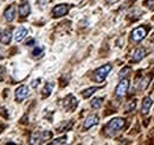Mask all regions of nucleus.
I'll return each mask as SVG.
<instances>
[{
  "mask_svg": "<svg viewBox=\"0 0 154 145\" xmlns=\"http://www.w3.org/2000/svg\"><path fill=\"white\" fill-rule=\"evenodd\" d=\"M125 124H126V120H125V119H122V118H114V119H112V120L107 124L104 131H106V133H107L108 136L113 137V136H115L116 133H117L122 127L125 126Z\"/></svg>",
  "mask_w": 154,
  "mask_h": 145,
  "instance_id": "obj_1",
  "label": "nucleus"
},
{
  "mask_svg": "<svg viewBox=\"0 0 154 145\" xmlns=\"http://www.w3.org/2000/svg\"><path fill=\"white\" fill-rule=\"evenodd\" d=\"M51 137H52V133L50 131H37L32 134L31 143L32 144H40V143H44V142L51 139Z\"/></svg>",
  "mask_w": 154,
  "mask_h": 145,
  "instance_id": "obj_2",
  "label": "nucleus"
},
{
  "mask_svg": "<svg viewBox=\"0 0 154 145\" xmlns=\"http://www.w3.org/2000/svg\"><path fill=\"white\" fill-rule=\"evenodd\" d=\"M112 70V66L110 64H104L102 67H100L94 72V80L96 82H103L106 80V77L108 76V74Z\"/></svg>",
  "mask_w": 154,
  "mask_h": 145,
  "instance_id": "obj_3",
  "label": "nucleus"
},
{
  "mask_svg": "<svg viewBox=\"0 0 154 145\" xmlns=\"http://www.w3.org/2000/svg\"><path fill=\"white\" fill-rule=\"evenodd\" d=\"M128 88H129V80H128V79H122V80L119 82V85L116 86V89H115L116 96H119V98L125 96V95L127 94Z\"/></svg>",
  "mask_w": 154,
  "mask_h": 145,
  "instance_id": "obj_4",
  "label": "nucleus"
},
{
  "mask_svg": "<svg viewBox=\"0 0 154 145\" xmlns=\"http://www.w3.org/2000/svg\"><path fill=\"white\" fill-rule=\"evenodd\" d=\"M147 36V29L143 27V26H140V27H136L132 31L131 37L134 42H141L145 37Z\"/></svg>",
  "mask_w": 154,
  "mask_h": 145,
  "instance_id": "obj_5",
  "label": "nucleus"
},
{
  "mask_svg": "<svg viewBox=\"0 0 154 145\" xmlns=\"http://www.w3.org/2000/svg\"><path fill=\"white\" fill-rule=\"evenodd\" d=\"M70 10V6L66 5V4H60V5H57L54 10H52V16L54 18H59V17H63L65 16Z\"/></svg>",
  "mask_w": 154,
  "mask_h": 145,
  "instance_id": "obj_6",
  "label": "nucleus"
},
{
  "mask_svg": "<svg viewBox=\"0 0 154 145\" xmlns=\"http://www.w3.org/2000/svg\"><path fill=\"white\" fill-rule=\"evenodd\" d=\"M63 106L65 111L68 112H72L77 107V100L74 95H68L64 100H63Z\"/></svg>",
  "mask_w": 154,
  "mask_h": 145,
  "instance_id": "obj_7",
  "label": "nucleus"
},
{
  "mask_svg": "<svg viewBox=\"0 0 154 145\" xmlns=\"http://www.w3.org/2000/svg\"><path fill=\"white\" fill-rule=\"evenodd\" d=\"M27 96H29V88L26 86H20V87L17 88V91H16V100L18 102L25 100Z\"/></svg>",
  "mask_w": 154,
  "mask_h": 145,
  "instance_id": "obj_8",
  "label": "nucleus"
},
{
  "mask_svg": "<svg viewBox=\"0 0 154 145\" xmlns=\"http://www.w3.org/2000/svg\"><path fill=\"white\" fill-rule=\"evenodd\" d=\"M145 56H146V50L143 48H137L132 55L131 62H140Z\"/></svg>",
  "mask_w": 154,
  "mask_h": 145,
  "instance_id": "obj_9",
  "label": "nucleus"
},
{
  "mask_svg": "<svg viewBox=\"0 0 154 145\" xmlns=\"http://www.w3.org/2000/svg\"><path fill=\"white\" fill-rule=\"evenodd\" d=\"M4 17L6 19V21H13V19L16 18V7L12 5V6H8L5 12H4Z\"/></svg>",
  "mask_w": 154,
  "mask_h": 145,
  "instance_id": "obj_10",
  "label": "nucleus"
},
{
  "mask_svg": "<svg viewBox=\"0 0 154 145\" xmlns=\"http://www.w3.org/2000/svg\"><path fill=\"white\" fill-rule=\"evenodd\" d=\"M97 124H98V117L95 115V114H93V115H89V117L85 119L83 127H84V130H88V128L95 126Z\"/></svg>",
  "mask_w": 154,
  "mask_h": 145,
  "instance_id": "obj_11",
  "label": "nucleus"
},
{
  "mask_svg": "<svg viewBox=\"0 0 154 145\" xmlns=\"http://www.w3.org/2000/svg\"><path fill=\"white\" fill-rule=\"evenodd\" d=\"M12 39V32L11 30H4L0 32V42L2 44H10Z\"/></svg>",
  "mask_w": 154,
  "mask_h": 145,
  "instance_id": "obj_12",
  "label": "nucleus"
},
{
  "mask_svg": "<svg viewBox=\"0 0 154 145\" xmlns=\"http://www.w3.org/2000/svg\"><path fill=\"white\" fill-rule=\"evenodd\" d=\"M152 105H153V101L151 98H145L143 101H142V107H141V112L142 114H147L151 108H152Z\"/></svg>",
  "mask_w": 154,
  "mask_h": 145,
  "instance_id": "obj_13",
  "label": "nucleus"
},
{
  "mask_svg": "<svg viewBox=\"0 0 154 145\" xmlns=\"http://www.w3.org/2000/svg\"><path fill=\"white\" fill-rule=\"evenodd\" d=\"M30 12H31V7H30V5H29V2H23L21 5H20L19 7V14L20 17H23V18H25V17H27L29 14H30Z\"/></svg>",
  "mask_w": 154,
  "mask_h": 145,
  "instance_id": "obj_14",
  "label": "nucleus"
},
{
  "mask_svg": "<svg viewBox=\"0 0 154 145\" xmlns=\"http://www.w3.org/2000/svg\"><path fill=\"white\" fill-rule=\"evenodd\" d=\"M26 35H27V30L25 27H20L19 30L16 32V35H14V39L17 42H21L26 37Z\"/></svg>",
  "mask_w": 154,
  "mask_h": 145,
  "instance_id": "obj_15",
  "label": "nucleus"
},
{
  "mask_svg": "<svg viewBox=\"0 0 154 145\" xmlns=\"http://www.w3.org/2000/svg\"><path fill=\"white\" fill-rule=\"evenodd\" d=\"M52 89H54V83H51V82H48L45 86H44V88H43V98H48L51 93H52Z\"/></svg>",
  "mask_w": 154,
  "mask_h": 145,
  "instance_id": "obj_16",
  "label": "nucleus"
},
{
  "mask_svg": "<svg viewBox=\"0 0 154 145\" xmlns=\"http://www.w3.org/2000/svg\"><path fill=\"white\" fill-rule=\"evenodd\" d=\"M98 89V87H90V88H88V89H85V91L82 92V95H83V98H85V99H88L89 96H91Z\"/></svg>",
  "mask_w": 154,
  "mask_h": 145,
  "instance_id": "obj_17",
  "label": "nucleus"
},
{
  "mask_svg": "<svg viewBox=\"0 0 154 145\" xmlns=\"http://www.w3.org/2000/svg\"><path fill=\"white\" fill-rule=\"evenodd\" d=\"M149 81H151V76H146V77H143L141 81H140V83H139V89H145L147 86H148V83H149Z\"/></svg>",
  "mask_w": 154,
  "mask_h": 145,
  "instance_id": "obj_18",
  "label": "nucleus"
},
{
  "mask_svg": "<svg viewBox=\"0 0 154 145\" xmlns=\"http://www.w3.org/2000/svg\"><path fill=\"white\" fill-rule=\"evenodd\" d=\"M102 101H103L102 98H95V99H93L91 100V107L93 108H100L102 106Z\"/></svg>",
  "mask_w": 154,
  "mask_h": 145,
  "instance_id": "obj_19",
  "label": "nucleus"
},
{
  "mask_svg": "<svg viewBox=\"0 0 154 145\" xmlns=\"http://www.w3.org/2000/svg\"><path fill=\"white\" fill-rule=\"evenodd\" d=\"M43 51H44V49H43V48H40V47H36V48L33 49V51H32V55H33L35 57H39V56H42V55H43Z\"/></svg>",
  "mask_w": 154,
  "mask_h": 145,
  "instance_id": "obj_20",
  "label": "nucleus"
},
{
  "mask_svg": "<svg viewBox=\"0 0 154 145\" xmlns=\"http://www.w3.org/2000/svg\"><path fill=\"white\" fill-rule=\"evenodd\" d=\"M128 74H131V68H129V67H125V68L120 72L119 76H120V77H126Z\"/></svg>",
  "mask_w": 154,
  "mask_h": 145,
  "instance_id": "obj_21",
  "label": "nucleus"
},
{
  "mask_svg": "<svg viewBox=\"0 0 154 145\" xmlns=\"http://www.w3.org/2000/svg\"><path fill=\"white\" fill-rule=\"evenodd\" d=\"M66 143V137H62V138H57L55 140L51 142L52 145H57V144H65Z\"/></svg>",
  "mask_w": 154,
  "mask_h": 145,
  "instance_id": "obj_22",
  "label": "nucleus"
},
{
  "mask_svg": "<svg viewBox=\"0 0 154 145\" xmlns=\"http://www.w3.org/2000/svg\"><path fill=\"white\" fill-rule=\"evenodd\" d=\"M71 126H72V123H68L66 125H64V124H63L62 126L58 127L57 132H64V131H68V130H69V128H70Z\"/></svg>",
  "mask_w": 154,
  "mask_h": 145,
  "instance_id": "obj_23",
  "label": "nucleus"
},
{
  "mask_svg": "<svg viewBox=\"0 0 154 145\" xmlns=\"http://www.w3.org/2000/svg\"><path fill=\"white\" fill-rule=\"evenodd\" d=\"M145 5H146L148 8H151L152 11H154V0H146V1H145Z\"/></svg>",
  "mask_w": 154,
  "mask_h": 145,
  "instance_id": "obj_24",
  "label": "nucleus"
},
{
  "mask_svg": "<svg viewBox=\"0 0 154 145\" xmlns=\"http://www.w3.org/2000/svg\"><path fill=\"white\" fill-rule=\"evenodd\" d=\"M4 77H5V68L0 67V82L4 80Z\"/></svg>",
  "mask_w": 154,
  "mask_h": 145,
  "instance_id": "obj_25",
  "label": "nucleus"
},
{
  "mask_svg": "<svg viewBox=\"0 0 154 145\" xmlns=\"http://www.w3.org/2000/svg\"><path fill=\"white\" fill-rule=\"evenodd\" d=\"M135 106H136V104H135V101H132V105L129 104V105L127 106V111H129V109H131V111H132V109H134V108H135Z\"/></svg>",
  "mask_w": 154,
  "mask_h": 145,
  "instance_id": "obj_26",
  "label": "nucleus"
},
{
  "mask_svg": "<svg viewBox=\"0 0 154 145\" xmlns=\"http://www.w3.org/2000/svg\"><path fill=\"white\" fill-rule=\"evenodd\" d=\"M39 81H40V79H37V80H35V81L32 82V85H31V86H32L33 88H36V87L38 86V82H39Z\"/></svg>",
  "mask_w": 154,
  "mask_h": 145,
  "instance_id": "obj_27",
  "label": "nucleus"
},
{
  "mask_svg": "<svg viewBox=\"0 0 154 145\" xmlns=\"http://www.w3.org/2000/svg\"><path fill=\"white\" fill-rule=\"evenodd\" d=\"M33 43H35V40H33V39H31V40H29V42L26 43V45H31V44H33Z\"/></svg>",
  "mask_w": 154,
  "mask_h": 145,
  "instance_id": "obj_28",
  "label": "nucleus"
},
{
  "mask_svg": "<svg viewBox=\"0 0 154 145\" xmlns=\"http://www.w3.org/2000/svg\"><path fill=\"white\" fill-rule=\"evenodd\" d=\"M0 133H1V126H0Z\"/></svg>",
  "mask_w": 154,
  "mask_h": 145,
  "instance_id": "obj_29",
  "label": "nucleus"
},
{
  "mask_svg": "<svg viewBox=\"0 0 154 145\" xmlns=\"http://www.w3.org/2000/svg\"><path fill=\"white\" fill-rule=\"evenodd\" d=\"M153 87H154V86H153Z\"/></svg>",
  "mask_w": 154,
  "mask_h": 145,
  "instance_id": "obj_30",
  "label": "nucleus"
}]
</instances>
